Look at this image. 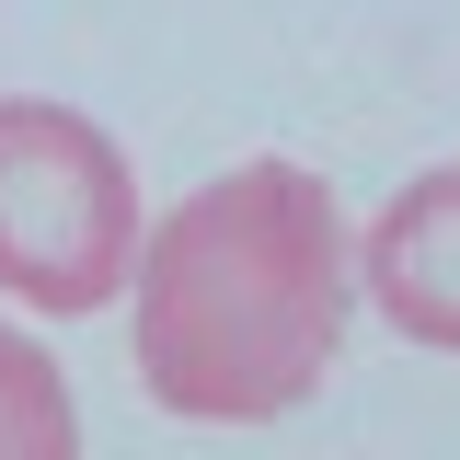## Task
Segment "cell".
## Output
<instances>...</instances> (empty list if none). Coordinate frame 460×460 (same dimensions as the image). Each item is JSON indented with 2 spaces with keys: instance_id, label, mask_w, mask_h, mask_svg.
Masks as SVG:
<instances>
[{
  "instance_id": "1",
  "label": "cell",
  "mask_w": 460,
  "mask_h": 460,
  "mask_svg": "<svg viewBox=\"0 0 460 460\" xmlns=\"http://www.w3.org/2000/svg\"><path fill=\"white\" fill-rule=\"evenodd\" d=\"M345 219L299 162H230L138 242V380L184 426L299 414L345 357Z\"/></svg>"
},
{
  "instance_id": "2",
  "label": "cell",
  "mask_w": 460,
  "mask_h": 460,
  "mask_svg": "<svg viewBox=\"0 0 460 460\" xmlns=\"http://www.w3.org/2000/svg\"><path fill=\"white\" fill-rule=\"evenodd\" d=\"M138 277V184L93 115L0 104V288L47 323L104 311Z\"/></svg>"
},
{
  "instance_id": "4",
  "label": "cell",
  "mask_w": 460,
  "mask_h": 460,
  "mask_svg": "<svg viewBox=\"0 0 460 460\" xmlns=\"http://www.w3.org/2000/svg\"><path fill=\"white\" fill-rule=\"evenodd\" d=\"M0 460H81V414H69L58 357L12 323H0Z\"/></svg>"
},
{
  "instance_id": "3",
  "label": "cell",
  "mask_w": 460,
  "mask_h": 460,
  "mask_svg": "<svg viewBox=\"0 0 460 460\" xmlns=\"http://www.w3.org/2000/svg\"><path fill=\"white\" fill-rule=\"evenodd\" d=\"M357 288L380 299V323H392L402 345H438V357H460V162L414 172L392 208H380Z\"/></svg>"
}]
</instances>
